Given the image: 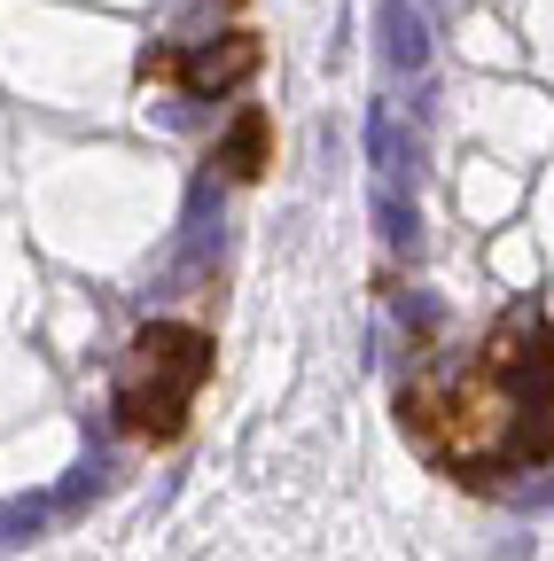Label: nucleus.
Instances as JSON below:
<instances>
[{
  "label": "nucleus",
  "mask_w": 554,
  "mask_h": 561,
  "mask_svg": "<svg viewBox=\"0 0 554 561\" xmlns=\"http://www.w3.org/2000/svg\"><path fill=\"white\" fill-rule=\"evenodd\" d=\"M398 430L438 476L500 491L554 468V320L546 305H508L493 328L422 351L398 382Z\"/></svg>",
  "instance_id": "obj_1"
},
{
  "label": "nucleus",
  "mask_w": 554,
  "mask_h": 561,
  "mask_svg": "<svg viewBox=\"0 0 554 561\" xmlns=\"http://www.w3.org/2000/svg\"><path fill=\"white\" fill-rule=\"evenodd\" d=\"M212 367H219V343L212 328L195 320H149L133 328L125 359H117V382H110V413H117V437L125 445H180L188 421H195V398L212 390Z\"/></svg>",
  "instance_id": "obj_2"
},
{
  "label": "nucleus",
  "mask_w": 554,
  "mask_h": 561,
  "mask_svg": "<svg viewBox=\"0 0 554 561\" xmlns=\"http://www.w3.org/2000/svg\"><path fill=\"white\" fill-rule=\"evenodd\" d=\"M258 70H265V39L250 24H227L212 39H165V47H149L142 62H133V79H142V87H180L195 102H219V94L250 87Z\"/></svg>",
  "instance_id": "obj_3"
},
{
  "label": "nucleus",
  "mask_w": 554,
  "mask_h": 561,
  "mask_svg": "<svg viewBox=\"0 0 554 561\" xmlns=\"http://www.w3.org/2000/svg\"><path fill=\"white\" fill-rule=\"evenodd\" d=\"M212 172H219L227 187H258V180L273 172V117H265L258 102H242L235 125L212 140Z\"/></svg>",
  "instance_id": "obj_4"
}]
</instances>
